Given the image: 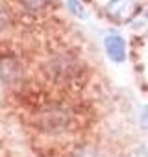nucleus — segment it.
I'll list each match as a JSON object with an SVG mask.
<instances>
[{
    "label": "nucleus",
    "mask_w": 148,
    "mask_h": 157,
    "mask_svg": "<svg viewBox=\"0 0 148 157\" xmlns=\"http://www.w3.org/2000/svg\"><path fill=\"white\" fill-rule=\"evenodd\" d=\"M68 122H70V113L63 105L48 107L46 111H43L39 115V126L45 131H48V133H59V131H63L68 126Z\"/></svg>",
    "instance_id": "nucleus-1"
},
{
    "label": "nucleus",
    "mask_w": 148,
    "mask_h": 157,
    "mask_svg": "<svg viewBox=\"0 0 148 157\" xmlns=\"http://www.w3.org/2000/svg\"><path fill=\"white\" fill-rule=\"evenodd\" d=\"M106 11L117 22H128L137 13V2L135 0H109Z\"/></svg>",
    "instance_id": "nucleus-2"
},
{
    "label": "nucleus",
    "mask_w": 148,
    "mask_h": 157,
    "mask_svg": "<svg viewBox=\"0 0 148 157\" xmlns=\"http://www.w3.org/2000/svg\"><path fill=\"white\" fill-rule=\"evenodd\" d=\"M50 72L57 78V80H70V78L78 76V61L76 59H68L67 56H59L50 63Z\"/></svg>",
    "instance_id": "nucleus-3"
},
{
    "label": "nucleus",
    "mask_w": 148,
    "mask_h": 157,
    "mask_svg": "<svg viewBox=\"0 0 148 157\" xmlns=\"http://www.w3.org/2000/svg\"><path fill=\"white\" fill-rule=\"evenodd\" d=\"M24 70L19 59L15 57H2L0 59V80L6 85H15L21 78H22Z\"/></svg>",
    "instance_id": "nucleus-4"
},
{
    "label": "nucleus",
    "mask_w": 148,
    "mask_h": 157,
    "mask_svg": "<svg viewBox=\"0 0 148 157\" xmlns=\"http://www.w3.org/2000/svg\"><path fill=\"white\" fill-rule=\"evenodd\" d=\"M104 48H106V54L111 61L122 63L126 59V41L122 35H119V33L107 35L104 39Z\"/></svg>",
    "instance_id": "nucleus-5"
},
{
    "label": "nucleus",
    "mask_w": 148,
    "mask_h": 157,
    "mask_svg": "<svg viewBox=\"0 0 148 157\" xmlns=\"http://www.w3.org/2000/svg\"><path fill=\"white\" fill-rule=\"evenodd\" d=\"M67 8L72 15H76L78 19H87V11L80 0H67Z\"/></svg>",
    "instance_id": "nucleus-6"
},
{
    "label": "nucleus",
    "mask_w": 148,
    "mask_h": 157,
    "mask_svg": "<svg viewBox=\"0 0 148 157\" xmlns=\"http://www.w3.org/2000/svg\"><path fill=\"white\" fill-rule=\"evenodd\" d=\"M48 2H50V0H22V4H24V8H26L28 11H39V10H43Z\"/></svg>",
    "instance_id": "nucleus-7"
},
{
    "label": "nucleus",
    "mask_w": 148,
    "mask_h": 157,
    "mask_svg": "<svg viewBox=\"0 0 148 157\" xmlns=\"http://www.w3.org/2000/svg\"><path fill=\"white\" fill-rule=\"evenodd\" d=\"M8 24H10V11L6 6L0 4V32H4L8 28Z\"/></svg>",
    "instance_id": "nucleus-8"
},
{
    "label": "nucleus",
    "mask_w": 148,
    "mask_h": 157,
    "mask_svg": "<svg viewBox=\"0 0 148 157\" xmlns=\"http://www.w3.org/2000/svg\"><path fill=\"white\" fill-rule=\"evenodd\" d=\"M141 118H142V124L148 128V105L142 107V115H141Z\"/></svg>",
    "instance_id": "nucleus-9"
},
{
    "label": "nucleus",
    "mask_w": 148,
    "mask_h": 157,
    "mask_svg": "<svg viewBox=\"0 0 148 157\" xmlns=\"http://www.w3.org/2000/svg\"><path fill=\"white\" fill-rule=\"evenodd\" d=\"M146 17H148V8H146Z\"/></svg>",
    "instance_id": "nucleus-10"
}]
</instances>
